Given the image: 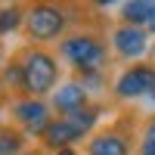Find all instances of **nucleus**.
<instances>
[{"mask_svg": "<svg viewBox=\"0 0 155 155\" xmlns=\"http://www.w3.org/2000/svg\"><path fill=\"white\" fill-rule=\"evenodd\" d=\"M3 81L22 96H53V90L59 87V56L50 53L47 47L28 44L12 56Z\"/></svg>", "mask_w": 155, "mask_h": 155, "instance_id": "1", "label": "nucleus"}, {"mask_svg": "<svg viewBox=\"0 0 155 155\" xmlns=\"http://www.w3.org/2000/svg\"><path fill=\"white\" fill-rule=\"evenodd\" d=\"M99 115L102 109L99 106H84V109H78V112H68V115H56L53 121H50V127L41 134V143L44 149L50 152H59V149H65V146H74L78 140H84L96 130V124H99Z\"/></svg>", "mask_w": 155, "mask_h": 155, "instance_id": "2", "label": "nucleus"}, {"mask_svg": "<svg viewBox=\"0 0 155 155\" xmlns=\"http://www.w3.org/2000/svg\"><path fill=\"white\" fill-rule=\"evenodd\" d=\"M59 59L71 65L78 74H99L102 65L109 59V47L99 34L93 31H74V34H65L59 41Z\"/></svg>", "mask_w": 155, "mask_h": 155, "instance_id": "3", "label": "nucleus"}, {"mask_svg": "<svg viewBox=\"0 0 155 155\" xmlns=\"http://www.w3.org/2000/svg\"><path fill=\"white\" fill-rule=\"evenodd\" d=\"M68 28V9L59 3V0H34V3L25 9V25L22 31L28 37V44L44 47L50 41H62Z\"/></svg>", "mask_w": 155, "mask_h": 155, "instance_id": "4", "label": "nucleus"}, {"mask_svg": "<svg viewBox=\"0 0 155 155\" xmlns=\"http://www.w3.org/2000/svg\"><path fill=\"white\" fill-rule=\"evenodd\" d=\"M12 121H16V127L22 134H28V137H37L41 140V134L50 127V121L56 118L53 115V106L44 99H34V96H19L16 102H12Z\"/></svg>", "mask_w": 155, "mask_h": 155, "instance_id": "5", "label": "nucleus"}, {"mask_svg": "<svg viewBox=\"0 0 155 155\" xmlns=\"http://www.w3.org/2000/svg\"><path fill=\"white\" fill-rule=\"evenodd\" d=\"M87 155H134V134L121 121L99 127L87 137Z\"/></svg>", "mask_w": 155, "mask_h": 155, "instance_id": "6", "label": "nucleus"}, {"mask_svg": "<svg viewBox=\"0 0 155 155\" xmlns=\"http://www.w3.org/2000/svg\"><path fill=\"white\" fill-rule=\"evenodd\" d=\"M112 50L115 56L124 59V62H137L146 56L149 50V28H140V25H115L112 28Z\"/></svg>", "mask_w": 155, "mask_h": 155, "instance_id": "7", "label": "nucleus"}, {"mask_svg": "<svg viewBox=\"0 0 155 155\" xmlns=\"http://www.w3.org/2000/svg\"><path fill=\"white\" fill-rule=\"evenodd\" d=\"M152 87H155V65H149V62H134V65H127L118 74L115 96L118 99H137V96L152 93Z\"/></svg>", "mask_w": 155, "mask_h": 155, "instance_id": "8", "label": "nucleus"}, {"mask_svg": "<svg viewBox=\"0 0 155 155\" xmlns=\"http://www.w3.org/2000/svg\"><path fill=\"white\" fill-rule=\"evenodd\" d=\"M50 106H53L56 115H68V112H78L90 106V90L84 81H65L53 90V96H50Z\"/></svg>", "mask_w": 155, "mask_h": 155, "instance_id": "9", "label": "nucleus"}, {"mask_svg": "<svg viewBox=\"0 0 155 155\" xmlns=\"http://www.w3.org/2000/svg\"><path fill=\"white\" fill-rule=\"evenodd\" d=\"M155 19V0H127L121 9V22L124 25H140V28H149Z\"/></svg>", "mask_w": 155, "mask_h": 155, "instance_id": "10", "label": "nucleus"}, {"mask_svg": "<svg viewBox=\"0 0 155 155\" xmlns=\"http://www.w3.org/2000/svg\"><path fill=\"white\" fill-rule=\"evenodd\" d=\"M25 137L19 127H0V155H19L25 152Z\"/></svg>", "mask_w": 155, "mask_h": 155, "instance_id": "11", "label": "nucleus"}, {"mask_svg": "<svg viewBox=\"0 0 155 155\" xmlns=\"http://www.w3.org/2000/svg\"><path fill=\"white\" fill-rule=\"evenodd\" d=\"M22 25H25V9L22 6H3L0 9V37L19 31Z\"/></svg>", "mask_w": 155, "mask_h": 155, "instance_id": "12", "label": "nucleus"}, {"mask_svg": "<svg viewBox=\"0 0 155 155\" xmlns=\"http://www.w3.org/2000/svg\"><path fill=\"white\" fill-rule=\"evenodd\" d=\"M137 155H155V115L143 124L140 130V146H137Z\"/></svg>", "mask_w": 155, "mask_h": 155, "instance_id": "13", "label": "nucleus"}, {"mask_svg": "<svg viewBox=\"0 0 155 155\" xmlns=\"http://www.w3.org/2000/svg\"><path fill=\"white\" fill-rule=\"evenodd\" d=\"M90 6H96V9H109L112 3H118V0H87Z\"/></svg>", "mask_w": 155, "mask_h": 155, "instance_id": "14", "label": "nucleus"}, {"mask_svg": "<svg viewBox=\"0 0 155 155\" xmlns=\"http://www.w3.org/2000/svg\"><path fill=\"white\" fill-rule=\"evenodd\" d=\"M53 155H78V149H74V146H65V149H59V152H53Z\"/></svg>", "mask_w": 155, "mask_h": 155, "instance_id": "15", "label": "nucleus"}, {"mask_svg": "<svg viewBox=\"0 0 155 155\" xmlns=\"http://www.w3.org/2000/svg\"><path fill=\"white\" fill-rule=\"evenodd\" d=\"M19 155H44L41 149H25V152H19Z\"/></svg>", "mask_w": 155, "mask_h": 155, "instance_id": "16", "label": "nucleus"}, {"mask_svg": "<svg viewBox=\"0 0 155 155\" xmlns=\"http://www.w3.org/2000/svg\"><path fill=\"white\" fill-rule=\"evenodd\" d=\"M149 31H152V34H155V19H152V25H149Z\"/></svg>", "mask_w": 155, "mask_h": 155, "instance_id": "17", "label": "nucleus"}, {"mask_svg": "<svg viewBox=\"0 0 155 155\" xmlns=\"http://www.w3.org/2000/svg\"><path fill=\"white\" fill-rule=\"evenodd\" d=\"M0 62H3V44H0Z\"/></svg>", "mask_w": 155, "mask_h": 155, "instance_id": "18", "label": "nucleus"}, {"mask_svg": "<svg viewBox=\"0 0 155 155\" xmlns=\"http://www.w3.org/2000/svg\"><path fill=\"white\" fill-rule=\"evenodd\" d=\"M0 93H3V78H0Z\"/></svg>", "mask_w": 155, "mask_h": 155, "instance_id": "19", "label": "nucleus"}, {"mask_svg": "<svg viewBox=\"0 0 155 155\" xmlns=\"http://www.w3.org/2000/svg\"><path fill=\"white\" fill-rule=\"evenodd\" d=\"M149 96H152V99H155V87H152V93H149Z\"/></svg>", "mask_w": 155, "mask_h": 155, "instance_id": "20", "label": "nucleus"}, {"mask_svg": "<svg viewBox=\"0 0 155 155\" xmlns=\"http://www.w3.org/2000/svg\"><path fill=\"white\" fill-rule=\"evenodd\" d=\"M59 3H62V0H59Z\"/></svg>", "mask_w": 155, "mask_h": 155, "instance_id": "21", "label": "nucleus"}]
</instances>
